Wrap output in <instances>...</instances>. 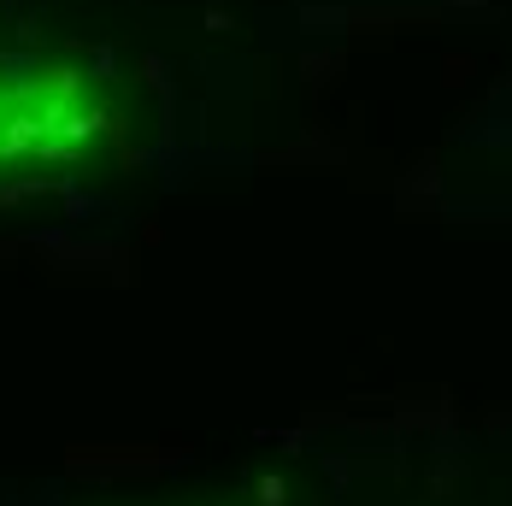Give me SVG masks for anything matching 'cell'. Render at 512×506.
<instances>
[{
  "mask_svg": "<svg viewBox=\"0 0 512 506\" xmlns=\"http://www.w3.org/2000/svg\"><path fill=\"white\" fill-rule=\"evenodd\" d=\"M101 112L89 101V89L71 71H42L30 83H12L0 101V159L24 165V159H71L95 136Z\"/></svg>",
  "mask_w": 512,
  "mask_h": 506,
  "instance_id": "cell-1",
  "label": "cell"
}]
</instances>
